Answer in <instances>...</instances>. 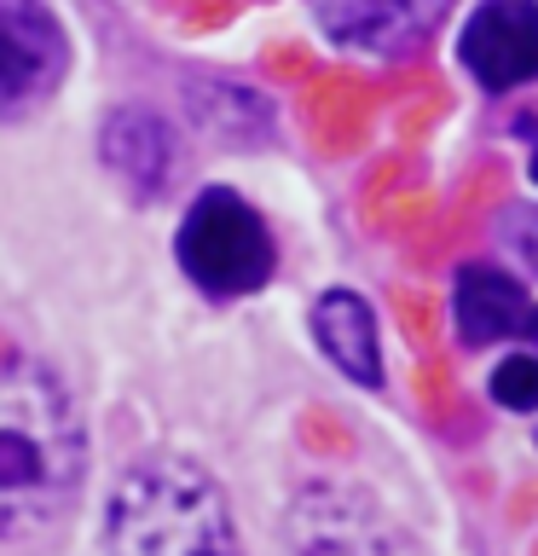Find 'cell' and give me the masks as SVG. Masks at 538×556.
<instances>
[{
	"mask_svg": "<svg viewBox=\"0 0 538 556\" xmlns=\"http://www.w3.org/2000/svg\"><path fill=\"white\" fill-rule=\"evenodd\" d=\"M451 313H458V330L469 348L503 342L533 330V302L515 278H503L498 267H463L458 290H451Z\"/></svg>",
	"mask_w": 538,
	"mask_h": 556,
	"instance_id": "9",
	"label": "cell"
},
{
	"mask_svg": "<svg viewBox=\"0 0 538 556\" xmlns=\"http://www.w3.org/2000/svg\"><path fill=\"white\" fill-rule=\"evenodd\" d=\"M87 476V429L59 371L41 359H0V545L59 521Z\"/></svg>",
	"mask_w": 538,
	"mask_h": 556,
	"instance_id": "1",
	"label": "cell"
},
{
	"mask_svg": "<svg viewBox=\"0 0 538 556\" xmlns=\"http://www.w3.org/2000/svg\"><path fill=\"white\" fill-rule=\"evenodd\" d=\"M174 255H180V273L191 285L203 295H220V302L255 295L278 267V243L267 232V220L226 186H208L203 198L185 208Z\"/></svg>",
	"mask_w": 538,
	"mask_h": 556,
	"instance_id": "3",
	"label": "cell"
},
{
	"mask_svg": "<svg viewBox=\"0 0 538 556\" xmlns=\"http://www.w3.org/2000/svg\"><path fill=\"white\" fill-rule=\"evenodd\" d=\"M312 337H319L324 359L336 365L342 377L376 389L382 382V342H376V313L364 295L354 290H324L319 307H312Z\"/></svg>",
	"mask_w": 538,
	"mask_h": 556,
	"instance_id": "8",
	"label": "cell"
},
{
	"mask_svg": "<svg viewBox=\"0 0 538 556\" xmlns=\"http://www.w3.org/2000/svg\"><path fill=\"white\" fill-rule=\"evenodd\" d=\"M69 35L47 0H0V122H24L59 93Z\"/></svg>",
	"mask_w": 538,
	"mask_h": 556,
	"instance_id": "4",
	"label": "cell"
},
{
	"mask_svg": "<svg viewBox=\"0 0 538 556\" xmlns=\"http://www.w3.org/2000/svg\"><path fill=\"white\" fill-rule=\"evenodd\" d=\"M463 64L481 87H521L538 76V0H486L463 24Z\"/></svg>",
	"mask_w": 538,
	"mask_h": 556,
	"instance_id": "5",
	"label": "cell"
},
{
	"mask_svg": "<svg viewBox=\"0 0 538 556\" xmlns=\"http://www.w3.org/2000/svg\"><path fill=\"white\" fill-rule=\"evenodd\" d=\"M533 180H538V151H533Z\"/></svg>",
	"mask_w": 538,
	"mask_h": 556,
	"instance_id": "12",
	"label": "cell"
},
{
	"mask_svg": "<svg viewBox=\"0 0 538 556\" xmlns=\"http://www.w3.org/2000/svg\"><path fill=\"white\" fill-rule=\"evenodd\" d=\"M295 556H388L376 510L347 486H302L290 510Z\"/></svg>",
	"mask_w": 538,
	"mask_h": 556,
	"instance_id": "6",
	"label": "cell"
},
{
	"mask_svg": "<svg viewBox=\"0 0 538 556\" xmlns=\"http://www.w3.org/2000/svg\"><path fill=\"white\" fill-rule=\"evenodd\" d=\"M99 151H104V163H111L133 191H163L168 168H174V128L156 111L128 104V111L104 116Z\"/></svg>",
	"mask_w": 538,
	"mask_h": 556,
	"instance_id": "10",
	"label": "cell"
},
{
	"mask_svg": "<svg viewBox=\"0 0 538 556\" xmlns=\"http://www.w3.org/2000/svg\"><path fill=\"white\" fill-rule=\"evenodd\" d=\"M104 556H243L232 504L180 452L133 458L104 504Z\"/></svg>",
	"mask_w": 538,
	"mask_h": 556,
	"instance_id": "2",
	"label": "cell"
},
{
	"mask_svg": "<svg viewBox=\"0 0 538 556\" xmlns=\"http://www.w3.org/2000/svg\"><path fill=\"white\" fill-rule=\"evenodd\" d=\"M492 400L510 412H538V359L533 354H510L492 371Z\"/></svg>",
	"mask_w": 538,
	"mask_h": 556,
	"instance_id": "11",
	"label": "cell"
},
{
	"mask_svg": "<svg viewBox=\"0 0 538 556\" xmlns=\"http://www.w3.org/2000/svg\"><path fill=\"white\" fill-rule=\"evenodd\" d=\"M533 330H538V319H533Z\"/></svg>",
	"mask_w": 538,
	"mask_h": 556,
	"instance_id": "13",
	"label": "cell"
},
{
	"mask_svg": "<svg viewBox=\"0 0 538 556\" xmlns=\"http://www.w3.org/2000/svg\"><path fill=\"white\" fill-rule=\"evenodd\" d=\"M446 7L451 0H319V24L336 47L394 59V52L423 41L446 17Z\"/></svg>",
	"mask_w": 538,
	"mask_h": 556,
	"instance_id": "7",
	"label": "cell"
}]
</instances>
